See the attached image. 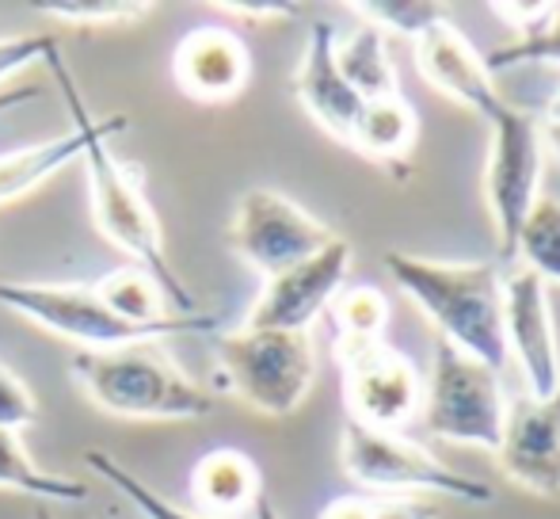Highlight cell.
Segmentation results:
<instances>
[{"mask_svg":"<svg viewBox=\"0 0 560 519\" xmlns=\"http://www.w3.org/2000/svg\"><path fill=\"white\" fill-rule=\"evenodd\" d=\"M377 519H443V508L428 497H377Z\"/></svg>","mask_w":560,"mask_h":519,"instance_id":"obj_31","label":"cell"},{"mask_svg":"<svg viewBox=\"0 0 560 519\" xmlns=\"http://www.w3.org/2000/svg\"><path fill=\"white\" fill-rule=\"evenodd\" d=\"M541 141H549V149H553V157L560 161V127H546L541 123Z\"/></svg>","mask_w":560,"mask_h":519,"instance_id":"obj_37","label":"cell"},{"mask_svg":"<svg viewBox=\"0 0 560 519\" xmlns=\"http://www.w3.org/2000/svg\"><path fill=\"white\" fill-rule=\"evenodd\" d=\"M416 134H420V119H416L412 104L397 92V96L366 100L362 104L347 146L359 149L362 157H370L377 164L405 169V157L416 146Z\"/></svg>","mask_w":560,"mask_h":519,"instance_id":"obj_18","label":"cell"},{"mask_svg":"<svg viewBox=\"0 0 560 519\" xmlns=\"http://www.w3.org/2000/svg\"><path fill=\"white\" fill-rule=\"evenodd\" d=\"M488 8L500 12V20L511 23V27L518 31V38L538 35L549 23V15H553V4H488Z\"/></svg>","mask_w":560,"mask_h":519,"instance_id":"obj_30","label":"cell"},{"mask_svg":"<svg viewBox=\"0 0 560 519\" xmlns=\"http://www.w3.org/2000/svg\"><path fill=\"white\" fill-rule=\"evenodd\" d=\"M38 12L69 27H112V23H133L149 15L153 0H54V4H38Z\"/></svg>","mask_w":560,"mask_h":519,"instance_id":"obj_25","label":"cell"},{"mask_svg":"<svg viewBox=\"0 0 560 519\" xmlns=\"http://www.w3.org/2000/svg\"><path fill=\"white\" fill-rule=\"evenodd\" d=\"M35 420H38L35 393H31V387L12 367L0 364V428L20 431V428H31Z\"/></svg>","mask_w":560,"mask_h":519,"instance_id":"obj_28","label":"cell"},{"mask_svg":"<svg viewBox=\"0 0 560 519\" xmlns=\"http://www.w3.org/2000/svg\"><path fill=\"white\" fill-rule=\"evenodd\" d=\"M485 61L492 69V77L515 66H560V4H553V15H549V23L538 35L495 46Z\"/></svg>","mask_w":560,"mask_h":519,"instance_id":"obj_27","label":"cell"},{"mask_svg":"<svg viewBox=\"0 0 560 519\" xmlns=\"http://www.w3.org/2000/svg\"><path fill=\"white\" fill-rule=\"evenodd\" d=\"M347 8L359 12L362 23H374L377 31H400L412 38L431 23L446 20V4H423V0H359Z\"/></svg>","mask_w":560,"mask_h":519,"instance_id":"obj_26","label":"cell"},{"mask_svg":"<svg viewBox=\"0 0 560 519\" xmlns=\"http://www.w3.org/2000/svg\"><path fill=\"white\" fill-rule=\"evenodd\" d=\"M416 66L428 77L431 89L457 100V104L469 107L485 123L492 115H500L503 104H508L500 96V89H495V77L488 69V61L472 50V43L450 20L431 23L428 31L416 35Z\"/></svg>","mask_w":560,"mask_h":519,"instance_id":"obj_15","label":"cell"},{"mask_svg":"<svg viewBox=\"0 0 560 519\" xmlns=\"http://www.w3.org/2000/svg\"><path fill=\"white\" fill-rule=\"evenodd\" d=\"M339 466L354 485H366L385 497H420L435 493L462 505H492V485L480 477L457 474L439 454L423 443L405 439L397 431L366 428V424L343 420L339 431Z\"/></svg>","mask_w":560,"mask_h":519,"instance_id":"obj_5","label":"cell"},{"mask_svg":"<svg viewBox=\"0 0 560 519\" xmlns=\"http://www.w3.org/2000/svg\"><path fill=\"white\" fill-rule=\"evenodd\" d=\"M50 50H58V38L54 35H4L0 38V84L20 73V69L46 61Z\"/></svg>","mask_w":560,"mask_h":519,"instance_id":"obj_29","label":"cell"},{"mask_svg":"<svg viewBox=\"0 0 560 519\" xmlns=\"http://www.w3.org/2000/svg\"><path fill=\"white\" fill-rule=\"evenodd\" d=\"M31 519H54V516H50V508H38V512L31 516Z\"/></svg>","mask_w":560,"mask_h":519,"instance_id":"obj_38","label":"cell"},{"mask_svg":"<svg viewBox=\"0 0 560 519\" xmlns=\"http://www.w3.org/2000/svg\"><path fill=\"white\" fill-rule=\"evenodd\" d=\"M264 497L259 462L241 447H214L191 470V500L202 516L229 519L252 512Z\"/></svg>","mask_w":560,"mask_h":519,"instance_id":"obj_17","label":"cell"},{"mask_svg":"<svg viewBox=\"0 0 560 519\" xmlns=\"http://www.w3.org/2000/svg\"><path fill=\"white\" fill-rule=\"evenodd\" d=\"M84 466H89L96 477H104L118 497H126V505H133L145 519H210L202 512H191V508L172 505L164 493H156L145 477L133 474L130 466H122V462H118L115 454H107V451H84Z\"/></svg>","mask_w":560,"mask_h":519,"instance_id":"obj_24","label":"cell"},{"mask_svg":"<svg viewBox=\"0 0 560 519\" xmlns=\"http://www.w3.org/2000/svg\"><path fill=\"white\" fill-rule=\"evenodd\" d=\"M0 489L35 497L38 505H81L89 500V485L66 474L43 470L23 447L20 431L0 428Z\"/></svg>","mask_w":560,"mask_h":519,"instance_id":"obj_21","label":"cell"},{"mask_svg":"<svg viewBox=\"0 0 560 519\" xmlns=\"http://www.w3.org/2000/svg\"><path fill=\"white\" fill-rule=\"evenodd\" d=\"M336 356L339 367H343V401L347 413H351L347 420L393 431L420 408V371L393 344H354V348H336Z\"/></svg>","mask_w":560,"mask_h":519,"instance_id":"obj_10","label":"cell"},{"mask_svg":"<svg viewBox=\"0 0 560 519\" xmlns=\"http://www.w3.org/2000/svg\"><path fill=\"white\" fill-rule=\"evenodd\" d=\"M423 428L443 443H465L500 451L508 428V397L500 371L469 359L465 351L439 341L431 379L423 382Z\"/></svg>","mask_w":560,"mask_h":519,"instance_id":"obj_6","label":"cell"},{"mask_svg":"<svg viewBox=\"0 0 560 519\" xmlns=\"http://www.w3.org/2000/svg\"><path fill=\"white\" fill-rule=\"evenodd\" d=\"M328 318L336 328V348H354V344H374L385 336L389 325V302L377 287H351L339 290L328 305Z\"/></svg>","mask_w":560,"mask_h":519,"instance_id":"obj_22","label":"cell"},{"mask_svg":"<svg viewBox=\"0 0 560 519\" xmlns=\"http://www.w3.org/2000/svg\"><path fill=\"white\" fill-rule=\"evenodd\" d=\"M31 100H38V89H35V84H15V89H0V115L12 112V107L31 104Z\"/></svg>","mask_w":560,"mask_h":519,"instance_id":"obj_34","label":"cell"},{"mask_svg":"<svg viewBox=\"0 0 560 519\" xmlns=\"http://www.w3.org/2000/svg\"><path fill=\"white\" fill-rule=\"evenodd\" d=\"M69 371L84 397L118 420H202L214 408V397L156 344L77 351Z\"/></svg>","mask_w":560,"mask_h":519,"instance_id":"obj_3","label":"cell"},{"mask_svg":"<svg viewBox=\"0 0 560 519\" xmlns=\"http://www.w3.org/2000/svg\"><path fill=\"white\" fill-rule=\"evenodd\" d=\"M336 233L290 195L275 187H248L229 222V249L264 279L328 249Z\"/></svg>","mask_w":560,"mask_h":519,"instance_id":"obj_9","label":"cell"},{"mask_svg":"<svg viewBox=\"0 0 560 519\" xmlns=\"http://www.w3.org/2000/svg\"><path fill=\"white\" fill-rule=\"evenodd\" d=\"M252 516H256V519H282V516H279V508L271 505V497H267V493L259 497V505L252 508Z\"/></svg>","mask_w":560,"mask_h":519,"instance_id":"obj_35","label":"cell"},{"mask_svg":"<svg viewBox=\"0 0 560 519\" xmlns=\"http://www.w3.org/2000/svg\"><path fill=\"white\" fill-rule=\"evenodd\" d=\"M225 12H244V20H287L294 8L290 4H218Z\"/></svg>","mask_w":560,"mask_h":519,"instance_id":"obj_33","label":"cell"},{"mask_svg":"<svg viewBox=\"0 0 560 519\" xmlns=\"http://www.w3.org/2000/svg\"><path fill=\"white\" fill-rule=\"evenodd\" d=\"M495 459L518 489L560 497V387L549 397L515 401Z\"/></svg>","mask_w":560,"mask_h":519,"instance_id":"obj_13","label":"cell"},{"mask_svg":"<svg viewBox=\"0 0 560 519\" xmlns=\"http://www.w3.org/2000/svg\"><path fill=\"white\" fill-rule=\"evenodd\" d=\"M336 69L343 73V81L359 92V100H382L397 96V66H393L389 43L385 31H377L374 23H354L347 35H336Z\"/></svg>","mask_w":560,"mask_h":519,"instance_id":"obj_19","label":"cell"},{"mask_svg":"<svg viewBox=\"0 0 560 519\" xmlns=\"http://www.w3.org/2000/svg\"><path fill=\"white\" fill-rule=\"evenodd\" d=\"M503 333L508 356L518 359L530 382V397H549L560 387V344L546 282L526 267L503 279Z\"/></svg>","mask_w":560,"mask_h":519,"instance_id":"obj_12","label":"cell"},{"mask_svg":"<svg viewBox=\"0 0 560 519\" xmlns=\"http://www.w3.org/2000/svg\"><path fill=\"white\" fill-rule=\"evenodd\" d=\"M488 127L492 141L485 164V199L495 226V253L500 260H515L518 230L541 199V127L530 112L511 104H503Z\"/></svg>","mask_w":560,"mask_h":519,"instance_id":"obj_8","label":"cell"},{"mask_svg":"<svg viewBox=\"0 0 560 519\" xmlns=\"http://www.w3.org/2000/svg\"><path fill=\"white\" fill-rule=\"evenodd\" d=\"M317 519H377V497H354V493L332 497Z\"/></svg>","mask_w":560,"mask_h":519,"instance_id":"obj_32","label":"cell"},{"mask_svg":"<svg viewBox=\"0 0 560 519\" xmlns=\"http://www.w3.org/2000/svg\"><path fill=\"white\" fill-rule=\"evenodd\" d=\"M218 387L264 416L298 413L317 379V351L310 333L290 328H236L218 336Z\"/></svg>","mask_w":560,"mask_h":519,"instance_id":"obj_4","label":"cell"},{"mask_svg":"<svg viewBox=\"0 0 560 519\" xmlns=\"http://www.w3.org/2000/svg\"><path fill=\"white\" fill-rule=\"evenodd\" d=\"M385 272L400 290L428 313L439 328V341L480 359L500 371L508 364V333H503V279L500 267L477 264H443V260L385 253Z\"/></svg>","mask_w":560,"mask_h":519,"instance_id":"obj_2","label":"cell"},{"mask_svg":"<svg viewBox=\"0 0 560 519\" xmlns=\"http://www.w3.org/2000/svg\"><path fill=\"white\" fill-rule=\"evenodd\" d=\"M294 96L320 130H328L347 146L362 100L336 69V27L328 20H317L310 27V43L294 69Z\"/></svg>","mask_w":560,"mask_h":519,"instance_id":"obj_16","label":"cell"},{"mask_svg":"<svg viewBox=\"0 0 560 519\" xmlns=\"http://www.w3.org/2000/svg\"><path fill=\"white\" fill-rule=\"evenodd\" d=\"M515 256L541 282H560V199L541 195L515 238Z\"/></svg>","mask_w":560,"mask_h":519,"instance_id":"obj_23","label":"cell"},{"mask_svg":"<svg viewBox=\"0 0 560 519\" xmlns=\"http://www.w3.org/2000/svg\"><path fill=\"white\" fill-rule=\"evenodd\" d=\"M351 272V245L336 238L317 256L287 267V272L264 279L256 305L244 318V328H290V333H310V325L332 305L343 290Z\"/></svg>","mask_w":560,"mask_h":519,"instance_id":"obj_11","label":"cell"},{"mask_svg":"<svg viewBox=\"0 0 560 519\" xmlns=\"http://www.w3.org/2000/svg\"><path fill=\"white\" fill-rule=\"evenodd\" d=\"M81 153H84V141L77 130L61 134V138H50V141H38V146L0 153V203H15V199H23V195H31L50 176H58L61 169L81 161Z\"/></svg>","mask_w":560,"mask_h":519,"instance_id":"obj_20","label":"cell"},{"mask_svg":"<svg viewBox=\"0 0 560 519\" xmlns=\"http://www.w3.org/2000/svg\"><path fill=\"white\" fill-rule=\"evenodd\" d=\"M541 123H546V127H560V89L553 92V100L546 104V119H541Z\"/></svg>","mask_w":560,"mask_h":519,"instance_id":"obj_36","label":"cell"},{"mask_svg":"<svg viewBox=\"0 0 560 519\" xmlns=\"http://www.w3.org/2000/svg\"><path fill=\"white\" fill-rule=\"evenodd\" d=\"M0 305L81 351H112L126 344H156L164 333L115 318L96 298L92 282H23L0 279Z\"/></svg>","mask_w":560,"mask_h":519,"instance_id":"obj_7","label":"cell"},{"mask_svg":"<svg viewBox=\"0 0 560 519\" xmlns=\"http://www.w3.org/2000/svg\"><path fill=\"white\" fill-rule=\"evenodd\" d=\"M46 66L54 69V81H58L69 115H73V130L81 134V141H84L81 164H84V172H89L92 218H96L100 233H104L115 249H122V253L130 256V264H141L145 272L156 275L168 305H176L184 318H195V313H199V298L179 279L168 253H164L161 218H156L153 203H149V195H145V172H141V164L122 161V157L112 153V138L130 127L126 115L92 112L81 84H77L73 69L61 58V46L50 50Z\"/></svg>","mask_w":560,"mask_h":519,"instance_id":"obj_1","label":"cell"},{"mask_svg":"<svg viewBox=\"0 0 560 519\" xmlns=\"http://www.w3.org/2000/svg\"><path fill=\"white\" fill-rule=\"evenodd\" d=\"M172 77H176V89L195 104H233L252 81V50L236 31L202 23V27H191L176 43Z\"/></svg>","mask_w":560,"mask_h":519,"instance_id":"obj_14","label":"cell"}]
</instances>
